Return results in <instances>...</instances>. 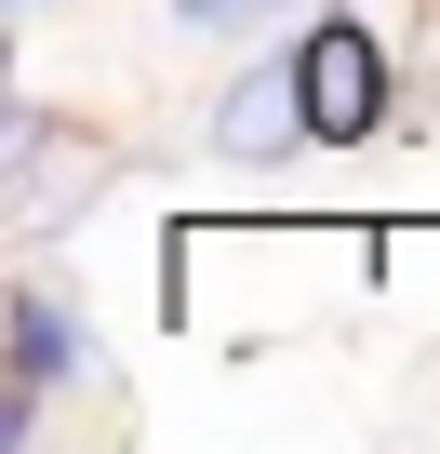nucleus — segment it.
I'll use <instances>...</instances> for the list:
<instances>
[{
	"instance_id": "f257e3e1",
	"label": "nucleus",
	"mask_w": 440,
	"mask_h": 454,
	"mask_svg": "<svg viewBox=\"0 0 440 454\" xmlns=\"http://www.w3.org/2000/svg\"><path fill=\"white\" fill-rule=\"evenodd\" d=\"M294 81H307V134H320V147L387 134V41H374L360 14H320V27L294 41Z\"/></svg>"
},
{
	"instance_id": "f03ea898",
	"label": "nucleus",
	"mask_w": 440,
	"mask_h": 454,
	"mask_svg": "<svg viewBox=\"0 0 440 454\" xmlns=\"http://www.w3.org/2000/svg\"><path fill=\"white\" fill-rule=\"evenodd\" d=\"M294 147H320V134H307V81H294V41H281L213 94V160H294Z\"/></svg>"
},
{
	"instance_id": "7ed1b4c3",
	"label": "nucleus",
	"mask_w": 440,
	"mask_h": 454,
	"mask_svg": "<svg viewBox=\"0 0 440 454\" xmlns=\"http://www.w3.org/2000/svg\"><path fill=\"white\" fill-rule=\"evenodd\" d=\"M67 374H81V308H67L54 281H14V374H0V387L41 401V387H67Z\"/></svg>"
},
{
	"instance_id": "20e7f679",
	"label": "nucleus",
	"mask_w": 440,
	"mask_h": 454,
	"mask_svg": "<svg viewBox=\"0 0 440 454\" xmlns=\"http://www.w3.org/2000/svg\"><path fill=\"white\" fill-rule=\"evenodd\" d=\"M267 14H281V0H174V27H200V41L213 27H267Z\"/></svg>"
},
{
	"instance_id": "39448f33",
	"label": "nucleus",
	"mask_w": 440,
	"mask_h": 454,
	"mask_svg": "<svg viewBox=\"0 0 440 454\" xmlns=\"http://www.w3.org/2000/svg\"><path fill=\"white\" fill-rule=\"evenodd\" d=\"M14 14H41V0H14Z\"/></svg>"
}]
</instances>
